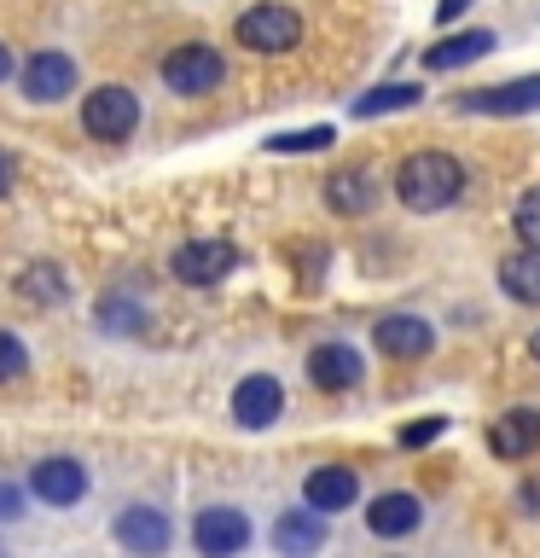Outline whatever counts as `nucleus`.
<instances>
[{
    "instance_id": "1",
    "label": "nucleus",
    "mask_w": 540,
    "mask_h": 558,
    "mask_svg": "<svg viewBox=\"0 0 540 558\" xmlns=\"http://www.w3.org/2000/svg\"><path fill=\"white\" fill-rule=\"evenodd\" d=\"M459 192H465V169H459V157H447V151H413L407 163L395 169V198L407 204L413 216H435V209H447Z\"/></svg>"
},
{
    "instance_id": "2",
    "label": "nucleus",
    "mask_w": 540,
    "mask_h": 558,
    "mask_svg": "<svg viewBox=\"0 0 540 558\" xmlns=\"http://www.w3.org/2000/svg\"><path fill=\"white\" fill-rule=\"evenodd\" d=\"M221 76H226L221 52H216V47H204V41H186V47H174L169 59H163V82L174 87V94H186V99L216 94Z\"/></svg>"
},
{
    "instance_id": "3",
    "label": "nucleus",
    "mask_w": 540,
    "mask_h": 558,
    "mask_svg": "<svg viewBox=\"0 0 540 558\" xmlns=\"http://www.w3.org/2000/svg\"><path fill=\"white\" fill-rule=\"evenodd\" d=\"M238 41L250 52H291L303 41V17L291 7H279V0H261V7H250L238 17Z\"/></svg>"
},
{
    "instance_id": "4",
    "label": "nucleus",
    "mask_w": 540,
    "mask_h": 558,
    "mask_svg": "<svg viewBox=\"0 0 540 558\" xmlns=\"http://www.w3.org/2000/svg\"><path fill=\"white\" fill-rule=\"evenodd\" d=\"M134 122H139V105H134L128 87H94L82 105V129L94 140H128Z\"/></svg>"
},
{
    "instance_id": "5",
    "label": "nucleus",
    "mask_w": 540,
    "mask_h": 558,
    "mask_svg": "<svg viewBox=\"0 0 540 558\" xmlns=\"http://www.w3.org/2000/svg\"><path fill=\"white\" fill-rule=\"evenodd\" d=\"M174 279H181V286H216V279H226L238 268V251L226 239H192V244H181V251H174Z\"/></svg>"
},
{
    "instance_id": "6",
    "label": "nucleus",
    "mask_w": 540,
    "mask_h": 558,
    "mask_svg": "<svg viewBox=\"0 0 540 558\" xmlns=\"http://www.w3.org/2000/svg\"><path fill=\"white\" fill-rule=\"evenodd\" d=\"M459 111H470V117H523V111H540V76H517V82H500V87H477V94L459 99Z\"/></svg>"
},
{
    "instance_id": "7",
    "label": "nucleus",
    "mask_w": 540,
    "mask_h": 558,
    "mask_svg": "<svg viewBox=\"0 0 540 558\" xmlns=\"http://www.w3.org/2000/svg\"><path fill=\"white\" fill-rule=\"evenodd\" d=\"M372 338H378L383 355H395V361H418V355H430L435 331H430V320H418V314H383V320L372 326Z\"/></svg>"
},
{
    "instance_id": "8",
    "label": "nucleus",
    "mask_w": 540,
    "mask_h": 558,
    "mask_svg": "<svg viewBox=\"0 0 540 558\" xmlns=\"http://www.w3.org/2000/svg\"><path fill=\"white\" fill-rule=\"evenodd\" d=\"M488 448H494L500 460H529V453L540 448V413L535 408L500 413L494 425H488Z\"/></svg>"
},
{
    "instance_id": "9",
    "label": "nucleus",
    "mask_w": 540,
    "mask_h": 558,
    "mask_svg": "<svg viewBox=\"0 0 540 558\" xmlns=\"http://www.w3.org/2000/svg\"><path fill=\"white\" fill-rule=\"evenodd\" d=\"M279 408H285V390H279V378H268V373L244 378L233 390V413H238V425H250V430H268L279 418Z\"/></svg>"
},
{
    "instance_id": "10",
    "label": "nucleus",
    "mask_w": 540,
    "mask_h": 558,
    "mask_svg": "<svg viewBox=\"0 0 540 558\" xmlns=\"http://www.w3.org/2000/svg\"><path fill=\"white\" fill-rule=\"evenodd\" d=\"M192 541L221 558V553H238L244 541H250V523H244V512H233V506H209V512H198V523H192Z\"/></svg>"
},
{
    "instance_id": "11",
    "label": "nucleus",
    "mask_w": 540,
    "mask_h": 558,
    "mask_svg": "<svg viewBox=\"0 0 540 558\" xmlns=\"http://www.w3.org/2000/svg\"><path fill=\"white\" fill-rule=\"evenodd\" d=\"M70 87H76V64H70L64 52H35V59L24 64V94H29L35 105L64 99Z\"/></svg>"
},
{
    "instance_id": "12",
    "label": "nucleus",
    "mask_w": 540,
    "mask_h": 558,
    "mask_svg": "<svg viewBox=\"0 0 540 558\" xmlns=\"http://www.w3.org/2000/svg\"><path fill=\"white\" fill-rule=\"evenodd\" d=\"M29 488L47 506H76L87 495V471L76 460H41V465H35V477H29Z\"/></svg>"
},
{
    "instance_id": "13",
    "label": "nucleus",
    "mask_w": 540,
    "mask_h": 558,
    "mask_svg": "<svg viewBox=\"0 0 540 558\" xmlns=\"http://www.w3.org/2000/svg\"><path fill=\"white\" fill-rule=\"evenodd\" d=\"M308 378L320 384V390H355L360 384V355L348 343H320L308 355Z\"/></svg>"
},
{
    "instance_id": "14",
    "label": "nucleus",
    "mask_w": 540,
    "mask_h": 558,
    "mask_svg": "<svg viewBox=\"0 0 540 558\" xmlns=\"http://www.w3.org/2000/svg\"><path fill=\"white\" fill-rule=\"evenodd\" d=\"M116 541L128 553H163L169 547V518L157 512V506H128V512L116 518Z\"/></svg>"
},
{
    "instance_id": "15",
    "label": "nucleus",
    "mask_w": 540,
    "mask_h": 558,
    "mask_svg": "<svg viewBox=\"0 0 540 558\" xmlns=\"http://www.w3.org/2000/svg\"><path fill=\"white\" fill-rule=\"evenodd\" d=\"M355 471L348 465H320V471H308V483H303V495L314 512H343L348 500H355Z\"/></svg>"
},
{
    "instance_id": "16",
    "label": "nucleus",
    "mask_w": 540,
    "mask_h": 558,
    "mask_svg": "<svg viewBox=\"0 0 540 558\" xmlns=\"http://www.w3.org/2000/svg\"><path fill=\"white\" fill-rule=\"evenodd\" d=\"M494 52V29H465V35H447V41L425 47V70H459L470 59Z\"/></svg>"
},
{
    "instance_id": "17",
    "label": "nucleus",
    "mask_w": 540,
    "mask_h": 558,
    "mask_svg": "<svg viewBox=\"0 0 540 558\" xmlns=\"http://www.w3.org/2000/svg\"><path fill=\"white\" fill-rule=\"evenodd\" d=\"M378 198V186H372V174L366 169H343V174H331L326 181V204L338 209V216H366Z\"/></svg>"
},
{
    "instance_id": "18",
    "label": "nucleus",
    "mask_w": 540,
    "mask_h": 558,
    "mask_svg": "<svg viewBox=\"0 0 540 558\" xmlns=\"http://www.w3.org/2000/svg\"><path fill=\"white\" fill-rule=\"evenodd\" d=\"M366 523H372V535H383V541L413 535L418 530V500L413 495H378L372 512H366Z\"/></svg>"
},
{
    "instance_id": "19",
    "label": "nucleus",
    "mask_w": 540,
    "mask_h": 558,
    "mask_svg": "<svg viewBox=\"0 0 540 558\" xmlns=\"http://www.w3.org/2000/svg\"><path fill=\"white\" fill-rule=\"evenodd\" d=\"M500 286H505V296H517V303H540V251H512L500 262Z\"/></svg>"
},
{
    "instance_id": "20",
    "label": "nucleus",
    "mask_w": 540,
    "mask_h": 558,
    "mask_svg": "<svg viewBox=\"0 0 540 558\" xmlns=\"http://www.w3.org/2000/svg\"><path fill=\"white\" fill-rule=\"evenodd\" d=\"M273 541H279L285 553H314V547L326 541V523H320V512H291V518H279Z\"/></svg>"
},
{
    "instance_id": "21",
    "label": "nucleus",
    "mask_w": 540,
    "mask_h": 558,
    "mask_svg": "<svg viewBox=\"0 0 540 558\" xmlns=\"http://www.w3.org/2000/svg\"><path fill=\"white\" fill-rule=\"evenodd\" d=\"M407 105H418V87H378V94L355 99V117H383V111H407Z\"/></svg>"
},
{
    "instance_id": "22",
    "label": "nucleus",
    "mask_w": 540,
    "mask_h": 558,
    "mask_svg": "<svg viewBox=\"0 0 540 558\" xmlns=\"http://www.w3.org/2000/svg\"><path fill=\"white\" fill-rule=\"evenodd\" d=\"M512 221H517V239L529 244V251H540V186L517 198V216Z\"/></svg>"
},
{
    "instance_id": "23",
    "label": "nucleus",
    "mask_w": 540,
    "mask_h": 558,
    "mask_svg": "<svg viewBox=\"0 0 540 558\" xmlns=\"http://www.w3.org/2000/svg\"><path fill=\"white\" fill-rule=\"evenodd\" d=\"M331 129H296V134H273L268 140V151H320V146H331Z\"/></svg>"
},
{
    "instance_id": "24",
    "label": "nucleus",
    "mask_w": 540,
    "mask_h": 558,
    "mask_svg": "<svg viewBox=\"0 0 540 558\" xmlns=\"http://www.w3.org/2000/svg\"><path fill=\"white\" fill-rule=\"evenodd\" d=\"M24 291L35 296V303H52V296H64V279L52 274V268H29V279H24Z\"/></svg>"
},
{
    "instance_id": "25",
    "label": "nucleus",
    "mask_w": 540,
    "mask_h": 558,
    "mask_svg": "<svg viewBox=\"0 0 540 558\" xmlns=\"http://www.w3.org/2000/svg\"><path fill=\"white\" fill-rule=\"evenodd\" d=\"M24 366H29L24 343H17L12 331H0V384H7V378H17V373H24Z\"/></svg>"
},
{
    "instance_id": "26",
    "label": "nucleus",
    "mask_w": 540,
    "mask_h": 558,
    "mask_svg": "<svg viewBox=\"0 0 540 558\" xmlns=\"http://www.w3.org/2000/svg\"><path fill=\"white\" fill-rule=\"evenodd\" d=\"M442 430H447V418H418V425L401 430V448H425V442H435Z\"/></svg>"
},
{
    "instance_id": "27",
    "label": "nucleus",
    "mask_w": 540,
    "mask_h": 558,
    "mask_svg": "<svg viewBox=\"0 0 540 558\" xmlns=\"http://www.w3.org/2000/svg\"><path fill=\"white\" fill-rule=\"evenodd\" d=\"M17 512H24V495H17V488H7V483H0V518H17Z\"/></svg>"
},
{
    "instance_id": "28",
    "label": "nucleus",
    "mask_w": 540,
    "mask_h": 558,
    "mask_svg": "<svg viewBox=\"0 0 540 558\" xmlns=\"http://www.w3.org/2000/svg\"><path fill=\"white\" fill-rule=\"evenodd\" d=\"M12 181H17V163H12V151H0V198L12 192Z\"/></svg>"
},
{
    "instance_id": "29",
    "label": "nucleus",
    "mask_w": 540,
    "mask_h": 558,
    "mask_svg": "<svg viewBox=\"0 0 540 558\" xmlns=\"http://www.w3.org/2000/svg\"><path fill=\"white\" fill-rule=\"evenodd\" d=\"M470 7V0H442V7H435V17H442V24H447V17H459Z\"/></svg>"
},
{
    "instance_id": "30",
    "label": "nucleus",
    "mask_w": 540,
    "mask_h": 558,
    "mask_svg": "<svg viewBox=\"0 0 540 558\" xmlns=\"http://www.w3.org/2000/svg\"><path fill=\"white\" fill-rule=\"evenodd\" d=\"M7 76H12V52L0 47V82H7Z\"/></svg>"
},
{
    "instance_id": "31",
    "label": "nucleus",
    "mask_w": 540,
    "mask_h": 558,
    "mask_svg": "<svg viewBox=\"0 0 540 558\" xmlns=\"http://www.w3.org/2000/svg\"><path fill=\"white\" fill-rule=\"evenodd\" d=\"M535 361H540V331H535Z\"/></svg>"
}]
</instances>
